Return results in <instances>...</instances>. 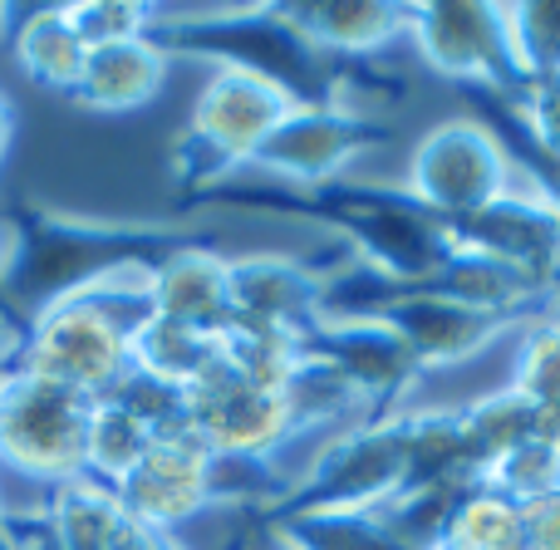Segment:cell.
<instances>
[{
	"instance_id": "cell-6",
	"label": "cell",
	"mask_w": 560,
	"mask_h": 550,
	"mask_svg": "<svg viewBox=\"0 0 560 550\" xmlns=\"http://www.w3.org/2000/svg\"><path fill=\"white\" fill-rule=\"evenodd\" d=\"M408 487L404 413H378L325 437L319 457L280 496V512H378Z\"/></svg>"
},
{
	"instance_id": "cell-20",
	"label": "cell",
	"mask_w": 560,
	"mask_h": 550,
	"mask_svg": "<svg viewBox=\"0 0 560 550\" xmlns=\"http://www.w3.org/2000/svg\"><path fill=\"white\" fill-rule=\"evenodd\" d=\"M212 359H217V335L173 325V319H158V315H148V309L133 319V329H128V368L158 378V384L187 388Z\"/></svg>"
},
{
	"instance_id": "cell-21",
	"label": "cell",
	"mask_w": 560,
	"mask_h": 550,
	"mask_svg": "<svg viewBox=\"0 0 560 550\" xmlns=\"http://www.w3.org/2000/svg\"><path fill=\"white\" fill-rule=\"evenodd\" d=\"M271 536L290 550H413L398 541L378 512H280L271 506Z\"/></svg>"
},
{
	"instance_id": "cell-14",
	"label": "cell",
	"mask_w": 560,
	"mask_h": 550,
	"mask_svg": "<svg viewBox=\"0 0 560 550\" xmlns=\"http://www.w3.org/2000/svg\"><path fill=\"white\" fill-rule=\"evenodd\" d=\"M276 20L319 59H369L408 39V5L398 0H305L276 5Z\"/></svg>"
},
{
	"instance_id": "cell-17",
	"label": "cell",
	"mask_w": 560,
	"mask_h": 550,
	"mask_svg": "<svg viewBox=\"0 0 560 550\" xmlns=\"http://www.w3.org/2000/svg\"><path fill=\"white\" fill-rule=\"evenodd\" d=\"M167 49L148 39H128V45H104L89 49L84 69H79V84L69 89L79 108L89 114H133V108L153 104L167 84Z\"/></svg>"
},
{
	"instance_id": "cell-16",
	"label": "cell",
	"mask_w": 560,
	"mask_h": 550,
	"mask_svg": "<svg viewBox=\"0 0 560 550\" xmlns=\"http://www.w3.org/2000/svg\"><path fill=\"white\" fill-rule=\"evenodd\" d=\"M325 280L329 276L310 271L305 261H290V256H242L232 261V319L315 335Z\"/></svg>"
},
{
	"instance_id": "cell-22",
	"label": "cell",
	"mask_w": 560,
	"mask_h": 550,
	"mask_svg": "<svg viewBox=\"0 0 560 550\" xmlns=\"http://www.w3.org/2000/svg\"><path fill=\"white\" fill-rule=\"evenodd\" d=\"M10 45H15L20 69H25L35 84L59 89V94H69V89L79 84V69H84V59H89V45L79 39V30L69 25L65 5L25 15L15 25V35H10Z\"/></svg>"
},
{
	"instance_id": "cell-4",
	"label": "cell",
	"mask_w": 560,
	"mask_h": 550,
	"mask_svg": "<svg viewBox=\"0 0 560 550\" xmlns=\"http://www.w3.org/2000/svg\"><path fill=\"white\" fill-rule=\"evenodd\" d=\"M522 177L526 167L516 163V153L502 143V133L492 124H482V118H443L408 153L404 197L433 222L453 226L487 212L492 202H502L512 187H522Z\"/></svg>"
},
{
	"instance_id": "cell-24",
	"label": "cell",
	"mask_w": 560,
	"mask_h": 550,
	"mask_svg": "<svg viewBox=\"0 0 560 550\" xmlns=\"http://www.w3.org/2000/svg\"><path fill=\"white\" fill-rule=\"evenodd\" d=\"M148 447H153V428L138 423L118 398H94V408H89V437H84V477L118 487L143 463Z\"/></svg>"
},
{
	"instance_id": "cell-23",
	"label": "cell",
	"mask_w": 560,
	"mask_h": 550,
	"mask_svg": "<svg viewBox=\"0 0 560 550\" xmlns=\"http://www.w3.org/2000/svg\"><path fill=\"white\" fill-rule=\"evenodd\" d=\"M438 550H526V506L477 482L457 496Z\"/></svg>"
},
{
	"instance_id": "cell-28",
	"label": "cell",
	"mask_w": 560,
	"mask_h": 550,
	"mask_svg": "<svg viewBox=\"0 0 560 550\" xmlns=\"http://www.w3.org/2000/svg\"><path fill=\"white\" fill-rule=\"evenodd\" d=\"M482 482L497 487L502 496H512L516 506H536L546 496H560V453L551 443H541V437H532L506 463H497Z\"/></svg>"
},
{
	"instance_id": "cell-12",
	"label": "cell",
	"mask_w": 560,
	"mask_h": 550,
	"mask_svg": "<svg viewBox=\"0 0 560 550\" xmlns=\"http://www.w3.org/2000/svg\"><path fill=\"white\" fill-rule=\"evenodd\" d=\"M388 325L398 329L408 349H413L418 368H463L472 359H482L506 329H522L502 315H487V309L467 305L463 295L438 285H413V290H394L384 305L374 309Z\"/></svg>"
},
{
	"instance_id": "cell-19",
	"label": "cell",
	"mask_w": 560,
	"mask_h": 550,
	"mask_svg": "<svg viewBox=\"0 0 560 550\" xmlns=\"http://www.w3.org/2000/svg\"><path fill=\"white\" fill-rule=\"evenodd\" d=\"M457 428H463L472 472H477V482H482L497 463H506L516 447L536 437V403H526L516 388L502 384V388H492V394L457 408Z\"/></svg>"
},
{
	"instance_id": "cell-31",
	"label": "cell",
	"mask_w": 560,
	"mask_h": 550,
	"mask_svg": "<svg viewBox=\"0 0 560 550\" xmlns=\"http://www.w3.org/2000/svg\"><path fill=\"white\" fill-rule=\"evenodd\" d=\"M526 550H560V496L526 506Z\"/></svg>"
},
{
	"instance_id": "cell-9",
	"label": "cell",
	"mask_w": 560,
	"mask_h": 550,
	"mask_svg": "<svg viewBox=\"0 0 560 550\" xmlns=\"http://www.w3.org/2000/svg\"><path fill=\"white\" fill-rule=\"evenodd\" d=\"M408 45L438 79L457 89H482L492 98H506L522 84L512 65V45H506L502 5H482V0L408 5Z\"/></svg>"
},
{
	"instance_id": "cell-18",
	"label": "cell",
	"mask_w": 560,
	"mask_h": 550,
	"mask_svg": "<svg viewBox=\"0 0 560 550\" xmlns=\"http://www.w3.org/2000/svg\"><path fill=\"white\" fill-rule=\"evenodd\" d=\"M39 512L49 516L65 550H124L138 526L114 496V487L94 482V477H74V482L45 492Z\"/></svg>"
},
{
	"instance_id": "cell-32",
	"label": "cell",
	"mask_w": 560,
	"mask_h": 550,
	"mask_svg": "<svg viewBox=\"0 0 560 550\" xmlns=\"http://www.w3.org/2000/svg\"><path fill=\"white\" fill-rule=\"evenodd\" d=\"M526 177H532V183L546 192V202H551V217H556V226H560V167H526Z\"/></svg>"
},
{
	"instance_id": "cell-33",
	"label": "cell",
	"mask_w": 560,
	"mask_h": 550,
	"mask_svg": "<svg viewBox=\"0 0 560 550\" xmlns=\"http://www.w3.org/2000/svg\"><path fill=\"white\" fill-rule=\"evenodd\" d=\"M10 143H15V104L0 94V163L10 157Z\"/></svg>"
},
{
	"instance_id": "cell-5",
	"label": "cell",
	"mask_w": 560,
	"mask_h": 550,
	"mask_svg": "<svg viewBox=\"0 0 560 550\" xmlns=\"http://www.w3.org/2000/svg\"><path fill=\"white\" fill-rule=\"evenodd\" d=\"M94 398L0 359V472L30 487H55L84 477V437Z\"/></svg>"
},
{
	"instance_id": "cell-25",
	"label": "cell",
	"mask_w": 560,
	"mask_h": 550,
	"mask_svg": "<svg viewBox=\"0 0 560 550\" xmlns=\"http://www.w3.org/2000/svg\"><path fill=\"white\" fill-rule=\"evenodd\" d=\"M506 388H516L536 408H560V309L532 315L516 329Z\"/></svg>"
},
{
	"instance_id": "cell-29",
	"label": "cell",
	"mask_w": 560,
	"mask_h": 550,
	"mask_svg": "<svg viewBox=\"0 0 560 550\" xmlns=\"http://www.w3.org/2000/svg\"><path fill=\"white\" fill-rule=\"evenodd\" d=\"M502 104L512 108V118L526 128V143L536 148V157H546L541 167H560V74L526 79Z\"/></svg>"
},
{
	"instance_id": "cell-30",
	"label": "cell",
	"mask_w": 560,
	"mask_h": 550,
	"mask_svg": "<svg viewBox=\"0 0 560 550\" xmlns=\"http://www.w3.org/2000/svg\"><path fill=\"white\" fill-rule=\"evenodd\" d=\"M0 550H65L39 506H0Z\"/></svg>"
},
{
	"instance_id": "cell-27",
	"label": "cell",
	"mask_w": 560,
	"mask_h": 550,
	"mask_svg": "<svg viewBox=\"0 0 560 550\" xmlns=\"http://www.w3.org/2000/svg\"><path fill=\"white\" fill-rule=\"evenodd\" d=\"M65 15L89 49H104V45H128V39H148L163 10L138 5V0H79V5H65Z\"/></svg>"
},
{
	"instance_id": "cell-3",
	"label": "cell",
	"mask_w": 560,
	"mask_h": 550,
	"mask_svg": "<svg viewBox=\"0 0 560 550\" xmlns=\"http://www.w3.org/2000/svg\"><path fill=\"white\" fill-rule=\"evenodd\" d=\"M290 108H295V98L276 79L242 65H217L212 79L197 89L192 114H187V128L173 153L183 187H212L236 167H252Z\"/></svg>"
},
{
	"instance_id": "cell-15",
	"label": "cell",
	"mask_w": 560,
	"mask_h": 550,
	"mask_svg": "<svg viewBox=\"0 0 560 550\" xmlns=\"http://www.w3.org/2000/svg\"><path fill=\"white\" fill-rule=\"evenodd\" d=\"M148 315L222 335L232 325V261L212 246H177L148 271Z\"/></svg>"
},
{
	"instance_id": "cell-10",
	"label": "cell",
	"mask_w": 560,
	"mask_h": 550,
	"mask_svg": "<svg viewBox=\"0 0 560 550\" xmlns=\"http://www.w3.org/2000/svg\"><path fill=\"white\" fill-rule=\"evenodd\" d=\"M378 143H388V128L345 108L339 98H329V104H295L280 118L276 133L266 138V148L256 153L252 167L295 187H325Z\"/></svg>"
},
{
	"instance_id": "cell-8",
	"label": "cell",
	"mask_w": 560,
	"mask_h": 550,
	"mask_svg": "<svg viewBox=\"0 0 560 550\" xmlns=\"http://www.w3.org/2000/svg\"><path fill=\"white\" fill-rule=\"evenodd\" d=\"M183 408L192 433L222 463H236V467H271L300 437L290 398L246 384L222 354L183 388Z\"/></svg>"
},
{
	"instance_id": "cell-13",
	"label": "cell",
	"mask_w": 560,
	"mask_h": 550,
	"mask_svg": "<svg viewBox=\"0 0 560 550\" xmlns=\"http://www.w3.org/2000/svg\"><path fill=\"white\" fill-rule=\"evenodd\" d=\"M310 349L325 354L349 384L364 394V403L374 413H398L404 394L413 388V378L423 374L413 359V349L398 339V329L384 315H335L319 319Z\"/></svg>"
},
{
	"instance_id": "cell-11",
	"label": "cell",
	"mask_w": 560,
	"mask_h": 550,
	"mask_svg": "<svg viewBox=\"0 0 560 550\" xmlns=\"http://www.w3.org/2000/svg\"><path fill=\"white\" fill-rule=\"evenodd\" d=\"M447 242L463 256H482V261H497V266H506V271L536 280V285L551 290V295L560 285V226L551 217L546 192L532 177H522V187H512V192H506L502 202H492L487 212L467 217V222H453L447 226Z\"/></svg>"
},
{
	"instance_id": "cell-35",
	"label": "cell",
	"mask_w": 560,
	"mask_h": 550,
	"mask_svg": "<svg viewBox=\"0 0 560 550\" xmlns=\"http://www.w3.org/2000/svg\"><path fill=\"white\" fill-rule=\"evenodd\" d=\"M266 526H271V522H266ZM256 550H290V546H285V541H276V536H271V531H266V541H261V546H256Z\"/></svg>"
},
{
	"instance_id": "cell-2",
	"label": "cell",
	"mask_w": 560,
	"mask_h": 550,
	"mask_svg": "<svg viewBox=\"0 0 560 550\" xmlns=\"http://www.w3.org/2000/svg\"><path fill=\"white\" fill-rule=\"evenodd\" d=\"M143 290H148V271H133L108 280V285L55 300V305H45L39 315L25 319L10 359L20 368H30V374L55 378V384L74 388L84 398L114 394L128 374V329L148 309Z\"/></svg>"
},
{
	"instance_id": "cell-36",
	"label": "cell",
	"mask_w": 560,
	"mask_h": 550,
	"mask_svg": "<svg viewBox=\"0 0 560 550\" xmlns=\"http://www.w3.org/2000/svg\"><path fill=\"white\" fill-rule=\"evenodd\" d=\"M158 550H192V546H187V541H173V536H163V546H158Z\"/></svg>"
},
{
	"instance_id": "cell-7",
	"label": "cell",
	"mask_w": 560,
	"mask_h": 550,
	"mask_svg": "<svg viewBox=\"0 0 560 550\" xmlns=\"http://www.w3.org/2000/svg\"><path fill=\"white\" fill-rule=\"evenodd\" d=\"M124 512L153 536L183 541L187 526L207 522L217 506L232 502L226 492V463L192 433V423H177L153 437L143 463L114 487Z\"/></svg>"
},
{
	"instance_id": "cell-26",
	"label": "cell",
	"mask_w": 560,
	"mask_h": 550,
	"mask_svg": "<svg viewBox=\"0 0 560 550\" xmlns=\"http://www.w3.org/2000/svg\"><path fill=\"white\" fill-rule=\"evenodd\" d=\"M506 45H512L516 79H551L560 74V0H516L502 5Z\"/></svg>"
},
{
	"instance_id": "cell-1",
	"label": "cell",
	"mask_w": 560,
	"mask_h": 550,
	"mask_svg": "<svg viewBox=\"0 0 560 550\" xmlns=\"http://www.w3.org/2000/svg\"><path fill=\"white\" fill-rule=\"evenodd\" d=\"M5 236V300L20 319L39 315L45 305L79 290L108 285L118 276L153 271L167 251H177V236L163 226H128V222H79L45 207H10L0 212Z\"/></svg>"
},
{
	"instance_id": "cell-34",
	"label": "cell",
	"mask_w": 560,
	"mask_h": 550,
	"mask_svg": "<svg viewBox=\"0 0 560 550\" xmlns=\"http://www.w3.org/2000/svg\"><path fill=\"white\" fill-rule=\"evenodd\" d=\"M0 271H5V236H0ZM0 329H25V319L10 309V300H5V285H0Z\"/></svg>"
}]
</instances>
